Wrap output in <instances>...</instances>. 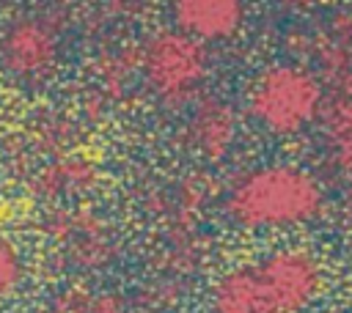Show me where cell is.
Returning a JSON list of instances; mask_svg holds the SVG:
<instances>
[{
    "instance_id": "1",
    "label": "cell",
    "mask_w": 352,
    "mask_h": 313,
    "mask_svg": "<svg viewBox=\"0 0 352 313\" xmlns=\"http://www.w3.org/2000/svg\"><path fill=\"white\" fill-rule=\"evenodd\" d=\"M322 264L300 247L228 269L212 288L214 313H300L322 291Z\"/></svg>"
},
{
    "instance_id": "2",
    "label": "cell",
    "mask_w": 352,
    "mask_h": 313,
    "mask_svg": "<svg viewBox=\"0 0 352 313\" xmlns=\"http://www.w3.org/2000/svg\"><path fill=\"white\" fill-rule=\"evenodd\" d=\"M316 178L294 165H264L239 176L226 195V214L248 231L292 228L322 211Z\"/></svg>"
},
{
    "instance_id": "3",
    "label": "cell",
    "mask_w": 352,
    "mask_h": 313,
    "mask_svg": "<svg viewBox=\"0 0 352 313\" xmlns=\"http://www.w3.org/2000/svg\"><path fill=\"white\" fill-rule=\"evenodd\" d=\"M322 82L311 71L289 63L264 69L248 91L250 115L272 135L302 132L322 113Z\"/></svg>"
},
{
    "instance_id": "4",
    "label": "cell",
    "mask_w": 352,
    "mask_h": 313,
    "mask_svg": "<svg viewBox=\"0 0 352 313\" xmlns=\"http://www.w3.org/2000/svg\"><path fill=\"white\" fill-rule=\"evenodd\" d=\"M138 69L148 91L165 104L190 102L206 80L209 52L182 30H160L138 52Z\"/></svg>"
},
{
    "instance_id": "5",
    "label": "cell",
    "mask_w": 352,
    "mask_h": 313,
    "mask_svg": "<svg viewBox=\"0 0 352 313\" xmlns=\"http://www.w3.org/2000/svg\"><path fill=\"white\" fill-rule=\"evenodd\" d=\"M60 60V36L44 16H14L0 30V69L22 82L38 85L50 80Z\"/></svg>"
},
{
    "instance_id": "6",
    "label": "cell",
    "mask_w": 352,
    "mask_h": 313,
    "mask_svg": "<svg viewBox=\"0 0 352 313\" xmlns=\"http://www.w3.org/2000/svg\"><path fill=\"white\" fill-rule=\"evenodd\" d=\"M47 233L60 247V255L80 269L102 266L113 255V239L104 222L82 211H52Z\"/></svg>"
},
{
    "instance_id": "7",
    "label": "cell",
    "mask_w": 352,
    "mask_h": 313,
    "mask_svg": "<svg viewBox=\"0 0 352 313\" xmlns=\"http://www.w3.org/2000/svg\"><path fill=\"white\" fill-rule=\"evenodd\" d=\"M176 30L195 41H226L245 22V5L236 0H182L170 5Z\"/></svg>"
},
{
    "instance_id": "8",
    "label": "cell",
    "mask_w": 352,
    "mask_h": 313,
    "mask_svg": "<svg viewBox=\"0 0 352 313\" xmlns=\"http://www.w3.org/2000/svg\"><path fill=\"white\" fill-rule=\"evenodd\" d=\"M236 137V118L226 102L209 99L195 104L187 118V148L204 159H220Z\"/></svg>"
},
{
    "instance_id": "9",
    "label": "cell",
    "mask_w": 352,
    "mask_h": 313,
    "mask_svg": "<svg viewBox=\"0 0 352 313\" xmlns=\"http://www.w3.org/2000/svg\"><path fill=\"white\" fill-rule=\"evenodd\" d=\"M96 178V167L82 156H58L36 170L30 187L44 200H66L85 192Z\"/></svg>"
},
{
    "instance_id": "10",
    "label": "cell",
    "mask_w": 352,
    "mask_h": 313,
    "mask_svg": "<svg viewBox=\"0 0 352 313\" xmlns=\"http://www.w3.org/2000/svg\"><path fill=\"white\" fill-rule=\"evenodd\" d=\"M327 146L344 176L352 178V102L338 99L324 110Z\"/></svg>"
},
{
    "instance_id": "11",
    "label": "cell",
    "mask_w": 352,
    "mask_h": 313,
    "mask_svg": "<svg viewBox=\"0 0 352 313\" xmlns=\"http://www.w3.org/2000/svg\"><path fill=\"white\" fill-rule=\"evenodd\" d=\"M22 277H25V261L19 247L11 239L0 236V297L14 294L22 286Z\"/></svg>"
},
{
    "instance_id": "12",
    "label": "cell",
    "mask_w": 352,
    "mask_h": 313,
    "mask_svg": "<svg viewBox=\"0 0 352 313\" xmlns=\"http://www.w3.org/2000/svg\"><path fill=\"white\" fill-rule=\"evenodd\" d=\"M336 27H338L341 38H352V8H349L346 14H341V16L336 19Z\"/></svg>"
},
{
    "instance_id": "13",
    "label": "cell",
    "mask_w": 352,
    "mask_h": 313,
    "mask_svg": "<svg viewBox=\"0 0 352 313\" xmlns=\"http://www.w3.org/2000/svg\"><path fill=\"white\" fill-rule=\"evenodd\" d=\"M344 99H349V102H352V74L346 77V96H344Z\"/></svg>"
}]
</instances>
